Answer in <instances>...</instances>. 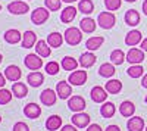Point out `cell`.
Instances as JSON below:
<instances>
[{
    "mask_svg": "<svg viewBox=\"0 0 147 131\" xmlns=\"http://www.w3.org/2000/svg\"><path fill=\"white\" fill-rule=\"evenodd\" d=\"M63 38H65V41H66L69 46H77V44H80L81 40H82V32H81V30L77 28V27H69V28L65 31V34H63Z\"/></svg>",
    "mask_w": 147,
    "mask_h": 131,
    "instance_id": "1",
    "label": "cell"
},
{
    "mask_svg": "<svg viewBox=\"0 0 147 131\" xmlns=\"http://www.w3.org/2000/svg\"><path fill=\"white\" fill-rule=\"evenodd\" d=\"M97 22H99V25L103 30H110L115 27L116 18L112 12H100L99 16H97Z\"/></svg>",
    "mask_w": 147,
    "mask_h": 131,
    "instance_id": "2",
    "label": "cell"
},
{
    "mask_svg": "<svg viewBox=\"0 0 147 131\" xmlns=\"http://www.w3.org/2000/svg\"><path fill=\"white\" fill-rule=\"evenodd\" d=\"M49 16H50V12H49V9L46 7H37L34 9V12L31 14V21L32 24H35V25H41V24H44Z\"/></svg>",
    "mask_w": 147,
    "mask_h": 131,
    "instance_id": "3",
    "label": "cell"
},
{
    "mask_svg": "<svg viewBox=\"0 0 147 131\" xmlns=\"http://www.w3.org/2000/svg\"><path fill=\"white\" fill-rule=\"evenodd\" d=\"M7 10L12 15H24L30 10V6L28 3L22 2V0H15V2H10L7 5Z\"/></svg>",
    "mask_w": 147,
    "mask_h": 131,
    "instance_id": "4",
    "label": "cell"
},
{
    "mask_svg": "<svg viewBox=\"0 0 147 131\" xmlns=\"http://www.w3.org/2000/svg\"><path fill=\"white\" fill-rule=\"evenodd\" d=\"M24 62H25V66L31 71H37V69H40L43 66V59L37 53H30L28 56H25Z\"/></svg>",
    "mask_w": 147,
    "mask_h": 131,
    "instance_id": "5",
    "label": "cell"
},
{
    "mask_svg": "<svg viewBox=\"0 0 147 131\" xmlns=\"http://www.w3.org/2000/svg\"><path fill=\"white\" fill-rule=\"evenodd\" d=\"M127 61L131 65H140L144 61V50L132 47V49H129V52L127 53Z\"/></svg>",
    "mask_w": 147,
    "mask_h": 131,
    "instance_id": "6",
    "label": "cell"
},
{
    "mask_svg": "<svg viewBox=\"0 0 147 131\" xmlns=\"http://www.w3.org/2000/svg\"><path fill=\"white\" fill-rule=\"evenodd\" d=\"M90 115L88 113H84V112H77L75 115H74L71 118V121L72 124L75 125L77 128H85V127H88L90 125Z\"/></svg>",
    "mask_w": 147,
    "mask_h": 131,
    "instance_id": "7",
    "label": "cell"
},
{
    "mask_svg": "<svg viewBox=\"0 0 147 131\" xmlns=\"http://www.w3.org/2000/svg\"><path fill=\"white\" fill-rule=\"evenodd\" d=\"M68 108L72 111V112H82L85 109V100L82 96H72L69 97L68 100Z\"/></svg>",
    "mask_w": 147,
    "mask_h": 131,
    "instance_id": "8",
    "label": "cell"
},
{
    "mask_svg": "<svg viewBox=\"0 0 147 131\" xmlns=\"http://www.w3.org/2000/svg\"><path fill=\"white\" fill-rule=\"evenodd\" d=\"M56 99H57V93L53 91L52 88H46L40 94V100L44 106H53L56 103Z\"/></svg>",
    "mask_w": 147,
    "mask_h": 131,
    "instance_id": "9",
    "label": "cell"
},
{
    "mask_svg": "<svg viewBox=\"0 0 147 131\" xmlns=\"http://www.w3.org/2000/svg\"><path fill=\"white\" fill-rule=\"evenodd\" d=\"M68 82H71L72 86H82L87 82V72L85 71H74L69 75Z\"/></svg>",
    "mask_w": 147,
    "mask_h": 131,
    "instance_id": "10",
    "label": "cell"
},
{
    "mask_svg": "<svg viewBox=\"0 0 147 131\" xmlns=\"http://www.w3.org/2000/svg\"><path fill=\"white\" fill-rule=\"evenodd\" d=\"M90 96H91V100H93V102L102 103V102H105V100L107 99V91H106V88H103V87H100V86H96V87L91 88Z\"/></svg>",
    "mask_w": 147,
    "mask_h": 131,
    "instance_id": "11",
    "label": "cell"
},
{
    "mask_svg": "<svg viewBox=\"0 0 147 131\" xmlns=\"http://www.w3.org/2000/svg\"><path fill=\"white\" fill-rule=\"evenodd\" d=\"M56 93H57V96L60 99H63V100L69 99L71 94H72V87L65 81H59L57 86H56Z\"/></svg>",
    "mask_w": 147,
    "mask_h": 131,
    "instance_id": "12",
    "label": "cell"
},
{
    "mask_svg": "<svg viewBox=\"0 0 147 131\" xmlns=\"http://www.w3.org/2000/svg\"><path fill=\"white\" fill-rule=\"evenodd\" d=\"M128 131H143L144 130V120L140 116H131L127 122Z\"/></svg>",
    "mask_w": 147,
    "mask_h": 131,
    "instance_id": "13",
    "label": "cell"
},
{
    "mask_svg": "<svg viewBox=\"0 0 147 131\" xmlns=\"http://www.w3.org/2000/svg\"><path fill=\"white\" fill-rule=\"evenodd\" d=\"M24 113H25L27 118L30 120H35L41 115V108L37 103H28L25 108H24Z\"/></svg>",
    "mask_w": 147,
    "mask_h": 131,
    "instance_id": "14",
    "label": "cell"
},
{
    "mask_svg": "<svg viewBox=\"0 0 147 131\" xmlns=\"http://www.w3.org/2000/svg\"><path fill=\"white\" fill-rule=\"evenodd\" d=\"M35 52H37V55L41 56V57H49V56H50V53H52V47L49 46L47 41L38 40V41L35 43Z\"/></svg>",
    "mask_w": 147,
    "mask_h": 131,
    "instance_id": "15",
    "label": "cell"
},
{
    "mask_svg": "<svg viewBox=\"0 0 147 131\" xmlns=\"http://www.w3.org/2000/svg\"><path fill=\"white\" fill-rule=\"evenodd\" d=\"M141 41H143V35L138 30H131L125 37V44L127 46H137Z\"/></svg>",
    "mask_w": 147,
    "mask_h": 131,
    "instance_id": "16",
    "label": "cell"
},
{
    "mask_svg": "<svg viewBox=\"0 0 147 131\" xmlns=\"http://www.w3.org/2000/svg\"><path fill=\"white\" fill-rule=\"evenodd\" d=\"M96 55L93 53V52H85V53H82L81 56H80V65L82 66V68H90V66H93L94 63H96Z\"/></svg>",
    "mask_w": 147,
    "mask_h": 131,
    "instance_id": "17",
    "label": "cell"
},
{
    "mask_svg": "<svg viewBox=\"0 0 147 131\" xmlns=\"http://www.w3.org/2000/svg\"><path fill=\"white\" fill-rule=\"evenodd\" d=\"M21 75H22V72H21L19 66H16V65H9L5 69V77L9 81H18L21 78Z\"/></svg>",
    "mask_w": 147,
    "mask_h": 131,
    "instance_id": "18",
    "label": "cell"
},
{
    "mask_svg": "<svg viewBox=\"0 0 147 131\" xmlns=\"http://www.w3.org/2000/svg\"><path fill=\"white\" fill-rule=\"evenodd\" d=\"M37 43V35L34 31H25L22 34V47L24 49H30V47L35 46Z\"/></svg>",
    "mask_w": 147,
    "mask_h": 131,
    "instance_id": "19",
    "label": "cell"
},
{
    "mask_svg": "<svg viewBox=\"0 0 147 131\" xmlns=\"http://www.w3.org/2000/svg\"><path fill=\"white\" fill-rule=\"evenodd\" d=\"M43 81H44V75L41 72H38V71H34V72L28 74V77H27V82L31 87H40L43 84Z\"/></svg>",
    "mask_w": 147,
    "mask_h": 131,
    "instance_id": "20",
    "label": "cell"
},
{
    "mask_svg": "<svg viewBox=\"0 0 147 131\" xmlns=\"http://www.w3.org/2000/svg\"><path fill=\"white\" fill-rule=\"evenodd\" d=\"M119 112L122 116H125V118H129L134 115V112H136V105H134L132 102L129 100H125V102H122L121 106H119Z\"/></svg>",
    "mask_w": 147,
    "mask_h": 131,
    "instance_id": "21",
    "label": "cell"
},
{
    "mask_svg": "<svg viewBox=\"0 0 147 131\" xmlns=\"http://www.w3.org/2000/svg\"><path fill=\"white\" fill-rule=\"evenodd\" d=\"M75 16H77V9L74 6H68L62 10V14H60V21L65 22V24H69L75 19Z\"/></svg>",
    "mask_w": 147,
    "mask_h": 131,
    "instance_id": "22",
    "label": "cell"
},
{
    "mask_svg": "<svg viewBox=\"0 0 147 131\" xmlns=\"http://www.w3.org/2000/svg\"><path fill=\"white\" fill-rule=\"evenodd\" d=\"M60 127H62V118H60L59 115H52V116L47 118L46 128H47L49 131H56V130H59Z\"/></svg>",
    "mask_w": 147,
    "mask_h": 131,
    "instance_id": "23",
    "label": "cell"
},
{
    "mask_svg": "<svg viewBox=\"0 0 147 131\" xmlns=\"http://www.w3.org/2000/svg\"><path fill=\"white\" fill-rule=\"evenodd\" d=\"M125 22H127V25H129V27L138 25V22H140V14H138L136 9L127 10V14H125Z\"/></svg>",
    "mask_w": 147,
    "mask_h": 131,
    "instance_id": "24",
    "label": "cell"
},
{
    "mask_svg": "<svg viewBox=\"0 0 147 131\" xmlns=\"http://www.w3.org/2000/svg\"><path fill=\"white\" fill-rule=\"evenodd\" d=\"M3 37H5V41H6V43H9V44H16V43L21 41L22 35H21V32H19L18 30H7V31L5 32Z\"/></svg>",
    "mask_w": 147,
    "mask_h": 131,
    "instance_id": "25",
    "label": "cell"
},
{
    "mask_svg": "<svg viewBox=\"0 0 147 131\" xmlns=\"http://www.w3.org/2000/svg\"><path fill=\"white\" fill-rule=\"evenodd\" d=\"M12 93H13V96H16L18 99H22L28 94V87L24 84V82H13V86H12Z\"/></svg>",
    "mask_w": 147,
    "mask_h": 131,
    "instance_id": "26",
    "label": "cell"
},
{
    "mask_svg": "<svg viewBox=\"0 0 147 131\" xmlns=\"http://www.w3.org/2000/svg\"><path fill=\"white\" fill-rule=\"evenodd\" d=\"M63 35L60 34V32H52L50 35L47 37V43L50 47H53V49H56V47H60L63 43Z\"/></svg>",
    "mask_w": 147,
    "mask_h": 131,
    "instance_id": "27",
    "label": "cell"
},
{
    "mask_svg": "<svg viewBox=\"0 0 147 131\" xmlns=\"http://www.w3.org/2000/svg\"><path fill=\"white\" fill-rule=\"evenodd\" d=\"M105 38L102 37V35H96V37H91L88 38L87 41H85V47L91 52V50H97V49H100V46L103 44Z\"/></svg>",
    "mask_w": 147,
    "mask_h": 131,
    "instance_id": "28",
    "label": "cell"
},
{
    "mask_svg": "<svg viewBox=\"0 0 147 131\" xmlns=\"http://www.w3.org/2000/svg\"><path fill=\"white\" fill-rule=\"evenodd\" d=\"M96 27H97L96 25V21L93 18H84L80 22V30L84 31V32H94Z\"/></svg>",
    "mask_w": 147,
    "mask_h": 131,
    "instance_id": "29",
    "label": "cell"
},
{
    "mask_svg": "<svg viewBox=\"0 0 147 131\" xmlns=\"http://www.w3.org/2000/svg\"><path fill=\"white\" fill-rule=\"evenodd\" d=\"M106 91L110 93V94H118L121 90H122V82L119 80H109L105 86Z\"/></svg>",
    "mask_w": 147,
    "mask_h": 131,
    "instance_id": "30",
    "label": "cell"
},
{
    "mask_svg": "<svg viewBox=\"0 0 147 131\" xmlns=\"http://www.w3.org/2000/svg\"><path fill=\"white\" fill-rule=\"evenodd\" d=\"M78 10L81 12V14H84V15H90V14H93V10H94V3L91 2V0H80Z\"/></svg>",
    "mask_w": 147,
    "mask_h": 131,
    "instance_id": "31",
    "label": "cell"
},
{
    "mask_svg": "<svg viewBox=\"0 0 147 131\" xmlns=\"http://www.w3.org/2000/svg\"><path fill=\"white\" fill-rule=\"evenodd\" d=\"M115 72H116V71H115L113 63H103V65H100V68H99V75H102V77H105V78L113 77Z\"/></svg>",
    "mask_w": 147,
    "mask_h": 131,
    "instance_id": "32",
    "label": "cell"
},
{
    "mask_svg": "<svg viewBox=\"0 0 147 131\" xmlns=\"http://www.w3.org/2000/svg\"><path fill=\"white\" fill-rule=\"evenodd\" d=\"M110 61H112L113 65H122L124 61H127V55H124L122 50L116 49V50H113L112 53H110Z\"/></svg>",
    "mask_w": 147,
    "mask_h": 131,
    "instance_id": "33",
    "label": "cell"
},
{
    "mask_svg": "<svg viewBox=\"0 0 147 131\" xmlns=\"http://www.w3.org/2000/svg\"><path fill=\"white\" fill-rule=\"evenodd\" d=\"M115 111H116L115 109V105L112 102H106L100 108V113H102L103 118H112L115 115Z\"/></svg>",
    "mask_w": 147,
    "mask_h": 131,
    "instance_id": "34",
    "label": "cell"
},
{
    "mask_svg": "<svg viewBox=\"0 0 147 131\" xmlns=\"http://www.w3.org/2000/svg\"><path fill=\"white\" fill-rule=\"evenodd\" d=\"M80 62H77V59H74L71 56H65L62 59V66L65 71H75Z\"/></svg>",
    "mask_w": 147,
    "mask_h": 131,
    "instance_id": "35",
    "label": "cell"
},
{
    "mask_svg": "<svg viewBox=\"0 0 147 131\" xmlns=\"http://www.w3.org/2000/svg\"><path fill=\"white\" fill-rule=\"evenodd\" d=\"M144 72V69L141 65H131L128 69H127V74L131 77V78H140Z\"/></svg>",
    "mask_w": 147,
    "mask_h": 131,
    "instance_id": "36",
    "label": "cell"
},
{
    "mask_svg": "<svg viewBox=\"0 0 147 131\" xmlns=\"http://www.w3.org/2000/svg\"><path fill=\"white\" fill-rule=\"evenodd\" d=\"M13 93L9 91L7 88H0V105H6L12 100Z\"/></svg>",
    "mask_w": 147,
    "mask_h": 131,
    "instance_id": "37",
    "label": "cell"
},
{
    "mask_svg": "<svg viewBox=\"0 0 147 131\" xmlns=\"http://www.w3.org/2000/svg\"><path fill=\"white\" fill-rule=\"evenodd\" d=\"M122 5V0H105V6L107 10L113 12V10H118Z\"/></svg>",
    "mask_w": 147,
    "mask_h": 131,
    "instance_id": "38",
    "label": "cell"
},
{
    "mask_svg": "<svg viewBox=\"0 0 147 131\" xmlns=\"http://www.w3.org/2000/svg\"><path fill=\"white\" fill-rule=\"evenodd\" d=\"M44 2H46V7L52 12L59 10L60 6H62V0H44Z\"/></svg>",
    "mask_w": 147,
    "mask_h": 131,
    "instance_id": "39",
    "label": "cell"
},
{
    "mask_svg": "<svg viewBox=\"0 0 147 131\" xmlns=\"http://www.w3.org/2000/svg\"><path fill=\"white\" fill-rule=\"evenodd\" d=\"M46 72L49 74V75H56L57 72H59V63L57 62H49L47 65H46Z\"/></svg>",
    "mask_w": 147,
    "mask_h": 131,
    "instance_id": "40",
    "label": "cell"
},
{
    "mask_svg": "<svg viewBox=\"0 0 147 131\" xmlns=\"http://www.w3.org/2000/svg\"><path fill=\"white\" fill-rule=\"evenodd\" d=\"M13 131H30V128L25 122H16L13 125Z\"/></svg>",
    "mask_w": 147,
    "mask_h": 131,
    "instance_id": "41",
    "label": "cell"
},
{
    "mask_svg": "<svg viewBox=\"0 0 147 131\" xmlns=\"http://www.w3.org/2000/svg\"><path fill=\"white\" fill-rule=\"evenodd\" d=\"M85 131H103L102 128H100V125H97V124H91V125H88L87 127V130Z\"/></svg>",
    "mask_w": 147,
    "mask_h": 131,
    "instance_id": "42",
    "label": "cell"
},
{
    "mask_svg": "<svg viewBox=\"0 0 147 131\" xmlns=\"http://www.w3.org/2000/svg\"><path fill=\"white\" fill-rule=\"evenodd\" d=\"M62 131H78L75 125H63L62 127Z\"/></svg>",
    "mask_w": 147,
    "mask_h": 131,
    "instance_id": "43",
    "label": "cell"
},
{
    "mask_svg": "<svg viewBox=\"0 0 147 131\" xmlns=\"http://www.w3.org/2000/svg\"><path fill=\"white\" fill-rule=\"evenodd\" d=\"M106 131H121V128H119L118 125H109V127L106 128Z\"/></svg>",
    "mask_w": 147,
    "mask_h": 131,
    "instance_id": "44",
    "label": "cell"
},
{
    "mask_svg": "<svg viewBox=\"0 0 147 131\" xmlns=\"http://www.w3.org/2000/svg\"><path fill=\"white\" fill-rule=\"evenodd\" d=\"M6 84V80H5V75L0 72V88H3V86Z\"/></svg>",
    "mask_w": 147,
    "mask_h": 131,
    "instance_id": "45",
    "label": "cell"
},
{
    "mask_svg": "<svg viewBox=\"0 0 147 131\" xmlns=\"http://www.w3.org/2000/svg\"><path fill=\"white\" fill-rule=\"evenodd\" d=\"M141 50L147 52V38H144V40L141 41Z\"/></svg>",
    "mask_w": 147,
    "mask_h": 131,
    "instance_id": "46",
    "label": "cell"
},
{
    "mask_svg": "<svg viewBox=\"0 0 147 131\" xmlns=\"http://www.w3.org/2000/svg\"><path fill=\"white\" fill-rule=\"evenodd\" d=\"M141 86L144 87V88H147V74L143 77V80H141Z\"/></svg>",
    "mask_w": 147,
    "mask_h": 131,
    "instance_id": "47",
    "label": "cell"
},
{
    "mask_svg": "<svg viewBox=\"0 0 147 131\" xmlns=\"http://www.w3.org/2000/svg\"><path fill=\"white\" fill-rule=\"evenodd\" d=\"M143 12H144V15L147 16V0H144V2H143Z\"/></svg>",
    "mask_w": 147,
    "mask_h": 131,
    "instance_id": "48",
    "label": "cell"
},
{
    "mask_svg": "<svg viewBox=\"0 0 147 131\" xmlns=\"http://www.w3.org/2000/svg\"><path fill=\"white\" fill-rule=\"evenodd\" d=\"M62 2H65V3H74V2H77V0H62Z\"/></svg>",
    "mask_w": 147,
    "mask_h": 131,
    "instance_id": "49",
    "label": "cell"
},
{
    "mask_svg": "<svg viewBox=\"0 0 147 131\" xmlns=\"http://www.w3.org/2000/svg\"><path fill=\"white\" fill-rule=\"evenodd\" d=\"M125 2H128V3H134V2H137V0H125Z\"/></svg>",
    "mask_w": 147,
    "mask_h": 131,
    "instance_id": "50",
    "label": "cell"
},
{
    "mask_svg": "<svg viewBox=\"0 0 147 131\" xmlns=\"http://www.w3.org/2000/svg\"><path fill=\"white\" fill-rule=\"evenodd\" d=\"M2 61H3V56H2V55H0V63H2Z\"/></svg>",
    "mask_w": 147,
    "mask_h": 131,
    "instance_id": "51",
    "label": "cell"
},
{
    "mask_svg": "<svg viewBox=\"0 0 147 131\" xmlns=\"http://www.w3.org/2000/svg\"><path fill=\"white\" fill-rule=\"evenodd\" d=\"M0 122H2V116H0Z\"/></svg>",
    "mask_w": 147,
    "mask_h": 131,
    "instance_id": "52",
    "label": "cell"
},
{
    "mask_svg": "<svg viewBox=\"0 0 147 131\" xmlns=\"http://www.w3.org/2000/svg\"><path fill=\"white\" fill-rule=\"evenodd\" d=\"M146 103H147V96H146Z\"/></svg>",
    "mask_w": 147,
    "mask_h": 131,
    "instance_id": "53",
    "label": "cell"
},
{
    "mask_svg": "<svg viewBox=\"0 0 147 131\" xmlns=\"http://www.w3.org/2000/svg\"><path fill=\"white\" fill-rule=\"evenodd\" d=\"M0 10H2V5H0Z\"/></svg>",
    "mask_w": 147,
    "mask_h": 131,
    "instance_id": "54",
    "label": "cell"
},
{
    "mask_svg": "<svg viewBox=\"0 0 147 131\" xmlns=\"http://www.w3.org/2000/svg\"><path fill=\"white\" fill-rule=\"evenodd\" d=\"M146 131H147V127H146Z\"/></svg>",
    "mask_w": 147,
    "mask_h": 131,
    "instance_id": "55",
    "label": "cell"
}]
</instances>
